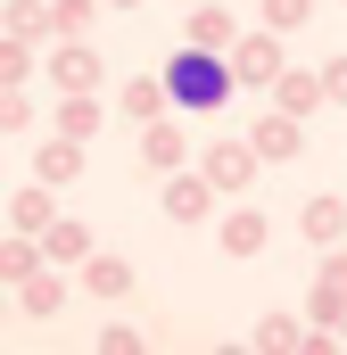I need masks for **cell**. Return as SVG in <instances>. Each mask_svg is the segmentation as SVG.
I'll return each mask as SVG.
<instances>
[{
    "instance_id": "obj_1",
    "label": "cell",
    "mask_w": 347,
    "mask_h": 355,
    "mask_svg": "<svg viewBox=\"0 0 347 355\" xmlns=\"http://www.w3.org/2000/svg\"><path fill=\"white\" fill-rule=\"evenodd\" d=\"M174 99L215 107V99H223V67H207V58H174Z\"/></svg>"
}]
</instances>
